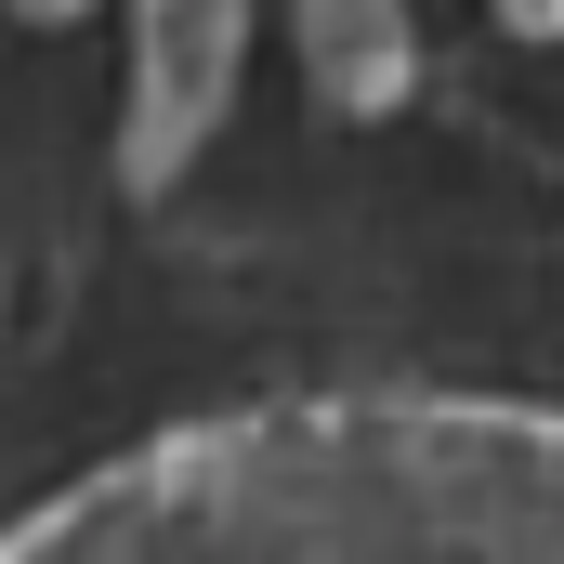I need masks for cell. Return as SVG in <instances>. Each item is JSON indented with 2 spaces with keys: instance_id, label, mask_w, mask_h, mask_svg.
<instances>
[{
  "instance_id": "1",
  "label": "cell",
  "mask_w": 564,
  "mask_h": 564,
  "mask_svg": "<svg viewBox=\"0 0 564 564\" xmlns=\"http://www.w3.org/2000/svg\"><path fill=\"white\" fill-rule=\"evenodd\" d=\"M13 552H473L564 564V421L459 394L237 408L13 525Z\"/></svg>"
},
{
  "instance_id": "2",
  "label": "cell",
  "mask_w": 564,
  "mask_h": 564,
  "mask_svg": "<svg viewBox=\"0 0 564 564\" xmlns=\"http://www.w3.org/2000/svg\"><path fill=\"white\" fill-rule=\"evenodd\" d=\"M237 26H250V0H144V66H132V171L144 184L224 119Z\"/></svg>"
},
{
  "instance_id": "3",
  "label": "cell",
  "mask_w": 564,
  "mask_h": 564,
  "mask_svg": "<svg viewBox=\"0 0 564 564\" xmlns=\"http://www.w3.org/2000/svg\"><path fill=\"white\" fill-rule=\"evenodd\" d=\"M289 13H302V66L328 106L381 119L408 93V0H289Z\"/></svg>"
}]
</instances>
